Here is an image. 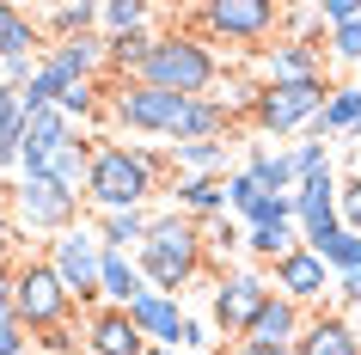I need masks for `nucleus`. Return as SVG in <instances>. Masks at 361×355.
<instances>
[{"label":"nucleus","instance_id":"obj_1","mask_svg":"<svg viewBox=\"0 0 361 355\" xmlns=\"http://www.w3.org/2000/svg\"><path fill=\"white\" fill-rule=\"evenodd\" d=\"M166 166H171V153H159V148H141V141H98L86 203H92L98 215H111V208H147V196H159V184H166Z\"/></svg>","mask_w":361,"mask_h":355},{"label":"nucleus","instance_id":"obj_2","mask_svg":"<svg viewBox=\"0 0 361 355\" xmlns=\"http://www.w3.org/2000/svg\"><path fill=\"white\" fill-rule=\"evenodd\" d=\"M129 80L159 86V92H178V98H214V86H221V56L196 31H159Z\"/></svg>","mask_w":361,"mask_h":355},{"label":"nucleus","instance_id":"obj_3","mask_svg":"<svg viewBox=\"0 0 361 355\" xmlns=\"http://www.w3.org/2000/svg\"><path fill=\"white\" fill-rule=\"evenodd\" d=\"M202 258H209V245H202V221L178 215V208H171V215H153L147 245L135 251L147 288H153V294H171V300H178V288H190V282L202 276Z\"/></svg>","mask_w":361,"mask_h":355},{"label":"nucleus","instance_id":"obj_4","mask_svg":"<svg viewBox=\"0 0 361 355\" xmlns=\"http://www.w3.org/2000/svg\"><path fill=\"white\" fill-rule=\"evenodd\" d=\"M190 116L196 98L159 92V86H141V80H116L111 86V123H123L129 135H153V141H190Z\"/></svg>","mask_w":361,"mask_h":355},{"label":"nucleus","instance_id":"obj_5","mask_svg":"<svg viewBox=\"0 0 361 355\" xmlns=\"http://www.w3.org/2000/svg\"><path fill=\"white\" fill-rule=\"evenodd\" d=\"M190 25H196L202 43L264 49L269 31L282 25V6H276V0H209V6H190Z\"/></svg>","mask_w":361,"mask_h":355},{"label":"nucleus","instance_id":"obj_6","mask_svg":"<svg viewBox=\"0 0 361 355\" xmlns=\"http://www.w3.org/2000/svg\"><path fill=\"white\" fill-rule=\"evenodd\" d=\"M13 300H19V325L25 331H68V318H74V294L61 288L56 263L49 258H25L13 270Z\"/></svg>","mask_w":361,"mask_h":355},{"label":"nucleus","instance_id":"obj_7","mask_svg":"<svg viewBox=\"0 0 361 355\" xmlns=\"http://www.w3.org/2000/svg\"><path fill=\"white\" fill-rule=\"evenodd\" d=\"M331 80H300V86H257V104H251V129L264 135H294V129H312L331 104Z\"/></svg>","mask_w":361,"mask_h":355},{"label":"nucleus","instance_id":"obj_8","mask_svg":"<svg viewBox=\"0 0 361 355\" xmlns=\"http://www.w3.org/2000/svg\"><path fill=\"white\" fill-rule=\"evenodd\" d=\"M6 208L19 221V239H61L68 227H80V203L49 178H19L6 190Z\"/></svg>","mask_w":361,"mask_h":355},{"label":"nucleus","instance_id":"obj_9","mask_svg":"<svg viewBox=\"0 0 361 355\" xmlns=\"http://www.w3.org/2000/svg\"><path fill=\"white\" fill-rule=\"evenodd\" d=\"M104 258H111V245L98 239V227H68L61 239H49V263L80 306L104 300Z\"/></svg>","mask_w":361,"mask_h":355},{"label":"nucleus","instance_id":"obj_10","mask_svg":"<svg viewBox=\"0 0 361 355\" xmlns=\"http://www.w3.org/2000/svg\"><path fill=\"white\" fill-rule=\"evenodd\" d=\"M269 300H276V288H269L264 270H227V276L214 282V325L227 337H245Z\"/></svg>","mask_w":361,"mask_h":355},{"label":"nucleus","instance_id":"obj_11","mask_svg":"<svg viewBox=\"0 0 361 355\" xmlns=\"http://www.w3.org/2000/svg\"><path fill=\"white\" fill-rule=\"evenodd\" d=\"M129 318L141 325V337H147V343H159V349H196V343H209V337H202V325H196L178 300H171V294H153V288L129 306Z\"/></svg>","mask_w":361,"mask_h":355},{"label":"nucleus","instance_id":"obj_12","mask_svg":"<svg viewBox=\"0 0 361 355\" xmlns=\"http://www.w3.org/2000/svg\"><path fill=\"white\" fill-rule=\"evenodd\" d=\"M337 172H319V178H306L294 190V227H300V245L319 251L331 233H343V208H337Z\"/></svg>","mask_w":361,"mask_h":355},{"label":"nucleus","instance_id":"obj_13","mask_svg":"<svg viewBox=\"0 0 361 355\" xmlns=\"http://www.w3.org/2000/svg\"><path fill=\"white\" fill-rule=\"evenodd\" d=\"M269 288L306 313V306H319V300L331 294V270H324V258L312 251V245H294L282 263H269Z\"/></svg>","mask_w":361,"mask_h":355},{"label":"nucleus","instance_id":"obj_14","mask_svg":"<svg viewBox=\"0 0 361 355\" xmlns=\"http://www.w3.org/2000/svg\"><path fill=\"white\" fill-rule=\"evenodd\" d=\"M37 68L56 80V86H74V80H98L104 68H111V43H104V31H86V37L49 43Z\"/></svg>","mask_w":361,"mask_h":355},{"label":"nucleus","instance_id":"obj_15","mask_svg":"<svg viewBox=\"0 0 361 355\" xmlns=\"http://www.w3.org/2000/svg\"><path fill=\"white\" fill-rule=\"evenodd\" d=\"M331 37L319 43H294V37H276L264 49V86H300V80H324V49Z\"/></svg>","mask_w":361,"mask_h":355},{"label":"nucleus","instance_id":"obj_16","mask_svg":"<svg viewBox=\"0 0 361 355\" xmlns=\"http://www.w3.org/2000/svg\"><path fill=\"white\" fill-rule=\"evenodd\" d=\"M86 355H147V337L123 306H98L86 318Z\"/></svg>","mask_w":361,"mask_h":355},{"label":"nucleus","instance_id":"obj_17","mask_svg":"<svg viewBox=\"0 0 361 355\" xmlns=\"http://www.w3.org/2000/svg\"><path fill=\"white\" fill-rule=\"evenodd\" d=\"M294 355H361V331L343 313H306V331L294 343Z\"/></svg>","mask_w":361,"mask_h":355},{"label":"nucleus","instance_id":"obj_18","mask_svg":"<svg viewBox=\"0 0 361 355\" xmlns=\"http://www.w3.org/2000/svg\"><path fill=\"white\" fill-rule=\"evenodd\" d=\"M92 153H98L92 141H86V135H74V141H68L61 153H49V160H43V172H31V178H49V184H61L74 203H86V190H92Z\"/></svg>","mask_w":361,"mask_h":355},{"label":"nucleus","instance_id":"obj_19","mask_svg":"<svg viewBox=\"0 0 361 355\" xmlns=\"http://www.w3.org/2000/svg\"><path fill=\"white\" fill-rule=\"evenodd\" d=\"M74 135H80V129H74L61 111H31V123H25V160H19V172H25V178H31V172H43V160H49V153H61Z\"/></svg>","mask_w":361,"mask_h":355},{"label":"nucleus","instance_id":"obj_20","mask_svg":"<svg viewBox=\"0 0 361 355\" xmlns=\"http://www.w3.org/2000/svg\"><path fill=\"white\" fill-rule=\"evenodd\" d=\"M300 331H306V313L300 306H294V300H269L264 313H257V325H251L245 337H239V343H264V349H294V343H300Z\"/></svg>","mask_w":361,"mask_h":355},{"label":"nucleus","instance_id":"obj_21","mask_svg":"<svg viewBox=\"0 0 361 355\" xmlns=\"http://www.w3.org/2000/svg\"><path fill=\"white\" fill-rule=\"evenodd\" d=\"M98 6H104V0H61V6H43V13H31V19L49 31V43H68V37L98 31Z\"/></svg>","mask_w":361,"mask_h":355},{"label":"nucleus","instance_id":"obj_22","mask_svg":"<svg viewBox=\"0 0 361 355\" xmlns=\"http://www.w3.org/2000/svg\"><path fill=\"white\" fill-rule=\"evenodd\" d=\"M25 123H31L25 92L19 86H0V172H13L25 160Z\"/></svg>","mask_w":361,"mask_h":355},{"label":"nucleus","instance_id":"obj_23","mask_svg":"<svg viewBox=\"0 0 361 355\" xmlns=\"http://www.w3.org/2000/svg\"><path fill=\"white\" fill-rule=\"evenodd\" d=\"M141 294H147V276H141L135 251H111V258H104V306H123V313H129Z\"/></svg>","mask_w":361,"mask_h":355},{"label":"nucleus","instance_id":"obj_24","mask_svg":"<svg viewBox=\"0 0 361 355\" xmlns=\"http://www.w3.org/2000/svg\"><path fill=\"white\" fill-rule=\"evenodd\" d=\"M245 172L257 178V190H264V196H294V190H300V178H294V153L251 148V153H245Z\"/></svg>","mask_w":361,"mask_h":355},{"label":"nucleus","instance_id":"obj_25","mask_svg":"<svg viewBox=\"0 0 361 355\" xmlns=\"http://www.w3.org/2000/svg\"><path fill=\"white\" fill-rule=\"evenodd\" d=\"M178 215H190V221L227 215V178H178Z\"/></svg>","mask_w":361,"mask_h":355},{"label":"nucleus","instance_id":"obj_26","mask_svg":"<svg viewBox=\"0 0 361 355\" xmlns=\"http://www.w3.org/2000/svg\"><path fill=\"white\" fill-rule=\"evenodd\" d=\"M147 227H153L147 208H111V215H98V239L111 245V251H141Z\"/></svg>","mask_w":361,"mask_h":355},{"label":"nucleus","instance_id":"obj_27","mask_svg":"<svg viewBox=\"0 0 361 355\" xmlns=\"http://www.w3.org/2000/svg\"><path fill=\"white\" fill-rule=\"evenodd\" d=\"M355 129H361V86H337L331 104H324V116L306 135H319V141H324V135H355Z\"/></svg>","mask_w":361,"mask_h":355},{"label":"nucleus","instance_id":"obj_28","mask_svg":"<svg viewBox=\"0 0 361 355\" xmlns=\"http://www.w3.org/2000/svg\"><path fill=\"white\" fill-rule=\"evenodd\" d=\"M171 166L184 178H227V141H184L171 148Z\"/></svg>","mask_w":361,"mask_h":355},{"label":"nucleus","instance_id":"obj_29","mask_svg":"<svg viewBox=\"0 0 361 355\" xmlns=\"http://www.w3.org/2000/svg\"><path fill=\"white\" fill-rule=\"evenodd\" d=\"M37 19H25L19 6H6L0 0V61H19V56H31L37 49Z\"/></svg>","mask_w":361,"mask_h":355},{"label":"nucleus","instance_id":"obj_30","mask_svg":"<svg viewBox=\"0 0 361 355\" xmlns=\"http://www.w3.org/2000/svg\"><path fill=\"white\" fill-rule=\"evenodd\" d=\"M98 31H104V37H135V31H147V0H104V6H98Z\"/></svg>","mask_w":361,"mask_h":355},{"label":"nucleus","instance_id":"obj_31","mask_svg":"<svg viewBox=\"0 0 361 355\" xmlns=\"http://www.w3.org/2000/svg\"><path fill=\"white\" fill-rule=\"evenodd\" d=\"M319 258H324V270H331V276H361V233H349V227H343V233H331V239L319 245Z\"/></svg>","mask_w":361,"mask_h":355},{"label":"nucleus","instance_id":"obj_32","mask_svg":"<svg viewBox=\"0 0 361 355\" xmlns=\"http://www.w3.org/2000/svg\"><path fill=\"white\" fill-rule=\"evenodd\" d=\"M294 227V196H257V208L245 215V233H288Z\"/></svg>","mask_w":361,"mask_h":355},{"label":"nucleus","instance_id":"obj_33","mask_svg":"<svg viewBox=\"0 0 361 355\" xmlns=\"http://www.w3.org/2000/svg\"><path fill=\"white\" fill-rule=\"evenodd\" d=\"M319 172H331V153H324L319 135H306L300 148H294V178L306 184V178H319Z\"/></svg>","mask_w":361,"mask_h":355},{"label":"nucleus","instance_id":"obj_34","mask_svg":"<svg viewBox=\"0 0 361 355\" xmlns=\"http://www.w3.org/2000/svg\"><path fill=\"white\" fill-rule=\"evenodd\" d=\"M257 196H264V190H257V178H251L245 166L227 172V208H233V215H251V208H257Z\"/></svg>","mask_w":361,"mask_h":355},{"label":"nucleus","instance_id":"obj_35","mask_svg":"<svg viewBox=\"0 0 361 355\" xmlns=\"http://www.w3.org/2000/svg\"><path fill=\"white\" fill-rule=\"evenodd\" d=\"M202 245H209V251H239V245H245V233H239V227H233V215H214V221H202Z\"/></svg>","mask_w":361,"mask_h":355},{"label":"nucleus","instance_id":"obj_36","mask_svg":"<svg viewBox=\"0 0 361 355\" xmlns=\"http://www.w3.org/2000/svg\"><path fill=\"white\" fill-rule=\"evenodd\" d=\"M337 208H343V227H349V233H361V172L349 178V184H343Z\"/></svg>","mask_w":361,"mask_h":355},{"label":"nucleus","instance_id":"obj_37","mask_svg":"<svg viewBox=\"0 0 361 355\" xmlns=\"http://www.w3.org/2000/svg\"><path fill=\"white\" fill-rule=\"evenodd\" d=\"M13 245H19V221H13V208H6V190H0V258L13 263Z\"/></svg>","mask_w":361,"mask_h":355},{"label":"nucleus","instance_id":"obj_38","mask_svg":"<svg viewBox=\"0 0 361 355\" xmlns=\"http://www.w3.org/2000/svg\"><path fill=\"white\" fill-rule=\"evenodd\" d=\"M37 343H43L49 355H74V331H43Z\"/></svg>","mask_w":361,"mask_h":355},{"label":"nucleus","instance_id":"obj_39","mask_svg":"<svg viewBox=\"0 0 361 355\" xmlns=\"http://www.w3.org/2000/svg\"><path fill=\"white\" fill-rule=\"evenodd\" d=\"M337 294H343V306H355V313H361V276H343Z\"/></svg>","mask_w":361,"mask_h":355},{"label":"nucleus","instance_id":"obj_40","mask_svg":"<svg viewBox=\"0 0 361 355\" xmlns=\"http://www.w3.org/2000/svg\"><path fill=\"white\" fill-rule=\"evenodd\" d=\"M221 355H294V349H264V343H233V349H221Z\"/></svg>","mask_w":361,"mask_h":355},{"label":"nucleus","instance_id":"obj_41","mask_svg":"<svg viewBox=\"0 0 361 355\" xmlns=\"http://www.w3.org/2000/svg\"><path fill=\"white\" fill-rule=\"evenodd\" d=\"M13 270H19V263H6V258H0V282H6V276H13Z\"/></svg>","mask_w":361,"mask_h":355},{"label":"nucleus","instance_id":"obj_42","mask_svg":"<svg viewBox=\"0 0 361 355\" xmlns=\"http://www.w3.org/2000/svg\"><path fill=\"white\" fill-rule=\"evenodd\" d=\"M147 355H178V349H159V343H147Z\"/></svg>","mask_w":361,"mask_h":355}]
</instances>
